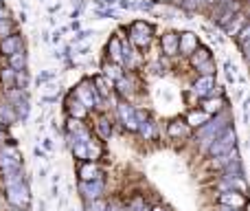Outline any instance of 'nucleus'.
Returning a JSON list of instances; mask_svg holds the SVG:
<instances>
[{"label":"nucleus","mask_w":250,"mask_h":211,"mask_svg":"<svg viewBox=\"0 0 250 211\" xmlns=\"http://www.w3.org/2000/svg\"><path fill=\"white\" fill-rule=\"evenodd\" d=\"M224 128H229V117L220 115V112H217L213 119H208L204 125H200L198 137H200V143H202L204 150H208V145L213 143V139H215Z\"/></svg>","instance_id":"nucleus-1"},{"label":"nucleus","mask_w":250,"mask_h":211,"mask_svg":"<svg viewBox=\"0 0 250 211\" xmlns=\"http://www.w3.org/2000/svg\"><path fill=\"white\" fill-rule=\"evenodd\" d=\"M4 189H7V198L13 207H18V209L29 207V187H26L24 181L4 183Z\"/></svg>","instance_id":"nucleus-2"},{"label":"nucleus","mask_w":250,"mask_h":211,"mask_svg":"<svg viewBox=\"0 0 250 211\" xmlns=\"http://www.w3.org/2000/svg\"><path fill=\"white\" fill-rule=\"evenodd\" d=\"M235 141H237L235 130L233 128H224L215 139H213V143L208 145V152H211L213 156H220V154H224V152H229L230 147H235Z\"/></svg>","instance_id":"nucleus-3"},{"label":"nucleus","mask_w":250,"mask_h":211,"mask_svg":"<svg viewBox=\"0 0 250 211\" xmlns=\"http://www.w3.org/2000/svg\"><path fill=\"white\" fill-rule=\"evenodd\" d=\"M20 163H22V156L16 145L0 147V169H2L4 174L13 172V169H20Z\"/></svg>","instance_id":"nucleus-4"},{"label":"nucleus","mask_w":250,"mask_h":211,"mask_svg":"<svg viewBox=\"0 0 250 211\" xmlns=\"http://www.w3.org/2000/svg\"><path fill=\"white\" fill-rule=\"evenodd\" d=\"M151 35H154L151 24H147V22H143V20L134 22L132 29H129V40H132V44H136V47H147V44L151 42Z\"/></svg>","instance_id":"nucleus-5"},{"label":"nucleus","mask_w":250,"mask_h":211,"mask_svg":"<svg viewBox=\"0 0 250 211\" xmlns=\"http://www.w3.org/2000/svg\"><path fill=\"white\" fill-rule=\"evenodd\" d=\"M75 97H77L79 101H82L86 108H97L101 101V97L97 95L95 86H92V82H82L77 86V93H75Z\"/></svg>","instance_id":"nucleus-6"},{"label":"nucleus","mask_w":250,"mask_h":211,"mask_svg":"<svg viewBox=\"0 0 250 211\" xmlns=\"http://www.w3.org/2000/svg\"><path fill=\"white\" fill-rule=\"evenodd\" d=\"M193 93L198 97H220V88L215 86V79H213V75H202V77L195 82L193 86Z\"/></svg>","instance_id":"nucleus-7"},{"label":"nucleus","mask_w":250,"mask_h":211,"mask_svg":"<svg viewBox=\"0 0 250 211\" xmlns=\"http://www.w3.org/2000/svg\"><path fill=\"white\" fill-rule=\"evenodd\" d=\"M79 194L83 196L86 200H95V198H101L104 194V181H82L79 183Z\"/></svg>","instance_id":"nucleus-8"},{"label":"nucleus","mask_w":250,"mask_h":211,"mask_svg":"<svg viewBox=\"0 0 250 211\" xmlns=\"http://www.w3.org/2000/svg\"><path fill=\"white\" fill-rule=\"evenodd\" d=\"M217 200H220L222 207H230V209H244L246 207V196L239 194V191H222Z\"/></svg>","instance_id":"nucleus-9"},{"label":"nucleus","mask_w":250,"mask_h":211,"mask_svg":"<svg viewBox=\"0 0 250 211\" xmlns=\"http://www.w3.org/2000/svg\"><path fill=\"white\" fill-rule=\"evenodd\" d=\"M119 119H121V123L127 130H136L138 128V123H136V108H134V106H129V104H121V106H119Z\"/></svg>","instance_id":"nucleus-10"},{"label":"nucleus","mask_w":250,"mask_h":211,"mask_svg":"<svg viewBox=\"0 0 250 211\" xmlns=\"http://www.w3.org/2000/svg\"><path fill=\"white\" fill-rule=\"evenodd\" d=\"M198 48V35L195 33H182L178 35V51L182 55H191Z\"/></svg>","instance_id":"nucleus-11"},{"label":"nucleus","mask_w":250,"mask_h":211,"mask_svg":"<svg viewBox=\"0 0 250 211\" xmlns=\"http://www.w3.org/2000/svg\"><path fill=\"white\" fill-rule=\"evenodd\" d=\"M79 178H82V181H99L101 167L95 161H86V163H82V167H79Z\"/></svg>","instance_id":"nucleus-12"},{"label":"nucleus","mask_w":250,"mask_h":211,"mask_svg":"<svg viewBox=\"0 0 250 211\" xmlns=\"http://www.w3.org/2000/svg\"><path fill=\"white\" fill-rule=\"evenodd\" d=\"M20 48H24V44H22V38L16 33L7 35V38H2V42H0V51L4 53V55H11V53L20 51Z\"/></svg>","instance_id":"nucleus-13"},{"label":"nucleus","mask_w":250,"mask_h":211,"mask_svg":"<svg viewBox=\"0 0 250 211\" xmlns=\"http://www.w3.org/2000/svg\"><path fill=\"white\" fill-rule=\"evenodd\" d=\"M167 132H169V137H173V139H185V137H189L191 134V128L187 125V121H182V119H176V121H171V123L167 125Z\"/></svg>","instance_id":"nucleus-14"},{"label":"nucleus","mask_w":250,"mask_h":211,"mask_svg":"<svg viewBox=\"0 0 250 211\" xmlns=\"http://www.w3.org/2000/svg\"><path fill=\"white\" fill-rule=\"evenodd\" d=\"M66 108H68L70 119H79V121H82L83 117H86V112H88V108L83 106L82 101L77 99V97H68V101H66Z\"/></svg>","instance_id":"nucleus-15"},{"label":"nucleus","mask_w":250,"mask_h":211,"mask_svg":"<svg viewBox=\"0 0 250 211\" xmlns=\"http://www.w3.org/2000/svg\"><path fill=\"white\" fill-rule=\"evenodd\" d=\"M160 47H163V53L165 55H176L178 53V33H165L160 38Z\"/></svg>","instance_id":"nucleus-16"},{"label":"nucleus","mask_w":250,"mask_h":211,"mask_svg":"<svg viewBox=\"0 0 250 211\" xmlns=\"http://www.w3.org/2000/svg\"><path fill=\"white\" fill-rule=\"evenodd\" d=\"M235 161H239V152H237V147H230L229 152L215 156V161H213V167H226V165L235 163Z\"/></svg>","instance_id":"nucleus-17"},{"label":"nucleus","mask_w":250,"mask_h":211,"mask_svg":"<svg viewBox=\"0 0 250 211\" xmlns=\"http://www.w3.org/2000/svg\"><path fill=\"white\" fill-rule=\"evenodd\" d=\"M224 106H226L224 97H215V99H213V97H207V99L202 101V110L207 112V115H217Z\"/></svg>","instance_id":"nucleus-18"},{"label":"nucleus","mask_w":250,"mask_h":211,"mask_svg":"<svg viewBox=\"0 0 250 211\" xmlns=\"http://www.w3.org/2000/svg\"><path fill=\"white\" fill-rule=\"evenodd\" d=\"M9 64H11V70H16V73L24 70L26 69V53H24V48L11 53V55H9Z\"/></svg>","instance_id":"nucleus-19"},{"label":"nucleus","mask_w":250,"mask_h":211,"mask_svg":"<svg viewBox=\"0 0 250 211\" xmlns=\"http://www.w3.org/2000/svg\"><path fill=\"white\" fill-rule=\"evenodd\" d=\"M208 119H211V115H207L204 110H193L187 117V125H189V128H200V125H204Z\"/></svg>","instance_id":"nucleus-20"},{"label":"nucleus","mask_w":250,"mask_h":211,"mask_svg":"<svg viewBox=\"0 0 250 211\" xmlns=\"http://www.w3.org/2000/svg\"><path fill=\"white\" fill-rule=\"evenodd\" d=\"M235 40H237L239 48H242V55L246 57V55H248V40H250V26H248V24H244L242 29L237 31V35H235Z\"/></svg>","instance_id":"nucleus-21"},{"label":"nucleus","mask_w":250,"mask_h":211,"mask_svg":"<svg viewBox=\"0 0 250 211\" xmlns=\"http://www.w3.org/2000/svg\"><path fill=\"white\" fill-rule=\"evenodd\" d=\"M92 86H97L95 91L99 97H108L110 93H112V82H110L108 77H104V75H101V77H95V84H92Z\"/></svg>","instance_id":"nucleus-22"},{"label":"nucleus","mask_w":250,"mask_h":211,"mask_svg":"<svg viewBox=\"0 0 250 211\" xmlns=\"http://www.w3.org/2000/svg\"><path fill=\"white\" fill-rule=\"evenodd\" d=\"M101 154H104V147H101L95 139H90V141L86 143V159L97 161V159H101Z\"/></svg>","instance_id":"nucleus-23"},{"label":"nucleus","mask_w":250,"mask_h":211,"mask_svg":"<svg viewBox=\"0 0 250 211\" xmlns=\"http://www.w3.org/2000/svg\"><path fill=\"white\" fill-rule=\"evenodd\" d=\"M136 130H138V132H141L145 139H154V137H156V123H154V121H151V119L141 121Z\"/></svg>","instance_id":"nucleus-24"},{"label":"nucleus","mask_w":250,"mask_h":211,"mask_svg":"<svg viewBox=\"0 0 250 211\" xmlns=\"http://www.w3.org/2000/svg\"><path fill=\"white\" fill-rule=\"evenodd\" d=\"M211 60V53L207 51V48H195L193 53H191V62H193V66H202L204 62Z\"/></svg>","instance_id":"nucleus-25"},{"label":"nucleus","mask_w":250,"mask_h":211,"mask_svg":"<svg viewBox=\"0 0 250 211\" xmlns=\"http://www.w3.org/2000/svg\"><path fill=\"white\" fill-rule=\"evenodd\" d=\"M97 132H99L101 139H110V134H112V125H110V121L105 119V117H99V119H97Z\"/></svg>","instance_id":"nucleus-26"},{"label":"nucleus","mask_w":250,"mask_h":211,"mask_svg":"<svg viewBox=\"0 0 250 211\" xmlns=\"http://www.w3.org/2000/svg\"><path fill=\"white\" fill-rule=\"evenodd\" d=\"M108 51H110V57H112L117 64H121V40H119V38H112V40H110Z\"/></svg>","instance_id":"nucleus-27"},{"label":"nucleus","mask_w":250,"mask_h":211,"mask_svg":"<svg viewBox=\"0 0 250 211\" xmlns=\"http://www.w3.org/2000/svg\"><path fill=\"white\" fill-rule=\"evenodd\" d=\"M117 88H119V93H121V95H129V93L134 91V79L132 77H119L117 79Z\"/></svg>","instance_id":"nucleus-28"},{"label":"nucleus","mask_w":250,"mask_h":211,"mask_svg":"<svg viewBox=\"0 0 250 211\" xmlns=\"http://www.w3.org/2000/svg\"><path fill=\"white\" fill-rule=\"evenodd\" d=\"M11 33H13V20L7 16V18L0 20V40L7 38V35H11Z\"/></svg>","instance_id":"nucleus-29"},{"label":"nucleus","mask_w":250,"mask_h":211,"mask_svg":"<svg viewBox=\"0 0 250 211\" xmlns=\"http://www.w3.org/2000/svg\"><path fill=\"white\" fill-rule=\"evenodd\" d=\"M0 121H4V123H13L16 121V112H13L11 106H0Z\"/></svg>","instance_id":"nucleus-30"},{"label":"nucleus","mask_w":250,"mask_h":211,"mask_svg":"<svg viewBox=\"0 0 250 211\" xmlns=\"http://www.w3.org/2000/svg\"><path fill=\"white\" fill-rule=\"evenodd\" d=\"M125 209H127V211H149V207L145 205V200H143L141 196H136V198L129 200V205Z\"/></svg>","instance_id":"nucleus-31"},{"label":"nucleus","mask_w":250,"mask_h":211,"mask_svg":"<svg viewBox=\"0 0 250 211\" xmlns=\"http://www.w3.org/2000/svg\"><path fill=\"white\" fill-rule=\"evenodd\" d=\"M104 77H112V79H119L121 77V70H119V66H110V64H104Z\"/></svg>","instance_id":"nucleus-32"},{"label":"nucleus","mask_w":250,"mask_h":211,"mask_svg":"<svg viewBox=\"0 0 250 211\" xmlns=\"http://www.w3.org/2000/svg\"><path fill=\"white\" fill-rule=\"evenodd\" d=\"M86 209H88V211H105V203H104L101 198L86 200Z\"/></svg>","instance_id":"nucleus-33"},{"label":"nucleus","mask_w":250,"mask_h":211,"mask_svg":"<svg viewBox=\"0 0 250 211\" xmlns=\"http://www.w3.org/2000/svg\"><path fill=\"white\" fill-rule=\"evenodd\" d=\"M204 4V0H182L180 7H185L187 11H195V9H200Z\"/></svg>","instance_id":"nucleus-34"},{"label":"nucleus","mask_w":250,"mask_h":211,"mask_svg":"<svg viewBox=\"0 0 250 211\" xmlns=\"http://www.w3.org/2000/svg\"><path fill=\"white\" fill-rule=\"evenodd\" d=\"M73 154L77 159H86V143H73Z\"/></svg>","instance_id":"nucleus-35"},{"label":"nucleus","mask_w":250,"mask_h":211,"mask_svg":"<svg viewBox=\"0 0 250 211\" xmlns=\"http://www.w3.org/2000/svg\"><path fill=\"white\" fill-rule=\"evenodd\" d=\"M198 70H202V75H211L213 70H215V66H213L211 60H208V62H204L202 66H198Z\"/></svg>","instance_id":"nucleus-36"},{"label":"nucleus","mask_w":250,"mask_h":211,"mask_svg":"<svg viewBox=\"0 0 250 211\" xmlns=\"http://www.w3.org/2000/svg\"><path fill=\"white\" fill-rule=\"evenodd\" d=\"M13 73H16V70H2V75H0V77H2L4 84H9V86H11V84H13V77H16Z\"/></svg>","instance_id":"nucleus-37"},{"label":"nucleus","mask_w":250,"mask_h":211,"mask_svg":"<svg viewBox=\"0 0 250 211\" xmlns=\"http://www.w3.org/2000/svg\"><path fill=\"white\" fill-rule=\"evenodd\" d=\"M105 211H127V209H125L119 200H112L110 205H105Z\"/></svg>","instance_id":"nucleus-38"},{"label":"nucleus","mask_w":250,"mask_h":211,"mask_svg":"<svg viewBox=\"0 0 250 211\" xmlns=\"http://www.w3.org/2000/svg\"><path fill=\"white\" fill-rule=\"evenodd\" d=\"M9 16V13H7V9H4V7H0V20H2V18H7Z\"/></svg>","instance_id":"nucleus-39"},{"label":"nucleus","mask_w":250,"mask_h":211,"mask_svg":"<svg viewBox=\"0 0 250 211\" xmlns=\"http://www.w3.org/2000/svg\"><path fill=\"white\" fill-rule=\"evenodd\" d=\"M101 2H105V4H114L117 0H101Z\"/></svg>","instance_id":"nucleus-40"},{"label":"nucleus","mask_w":250,"mask_h":211,"mask_svg":"<svg viewBox=\"0 0 250 211\" xmlns=\"http://www.w3.org/2000/svg\"><path fill=\"white\" fill-rule=\"evenodd\" d=\"M204 2H208V4H215V0H204Z\"/></svg>","instance_id":"nucleus-41"},{"label":"nucleus","mask_w":250,"mask_h":211,"mask_svg":"<svg viewBox=\"0 0 250 211\" xmlns=\"http://www.w3.org/2000/svg\"><path fill=\"white\" fill-rule=\"evenodd\" d=\"M171 2H173V4H180V2H182V0H171Z\"/></svg>","instance_id":"nucleus-42"},{"label":"nucleus","mask_w":250,"mask_h":211,"mask_svg":"<svg viewBox=\"0 0 250 211\" xmlns=\"http://www.w3.org/2000/svg\"><path fill=\"white\" fill-rule=\"evenodd\" d=\"M0 7H2V0H0Z\"/></svg>","instance_id":"nucleus-43"},{"label":"nucleus","mask_w":250,"mask_h":211,"mask_svg":"<svg viewBox=\"0 0 250 211\" xmlns=\"http://www.w3.org/2000/svg\"><path fill=\"white\" fill-rule=\"evenodd\" d=\"M158 2H165V0H158Z\"/></svg>","instance_id":"nucleus-44"}]
</instances>
